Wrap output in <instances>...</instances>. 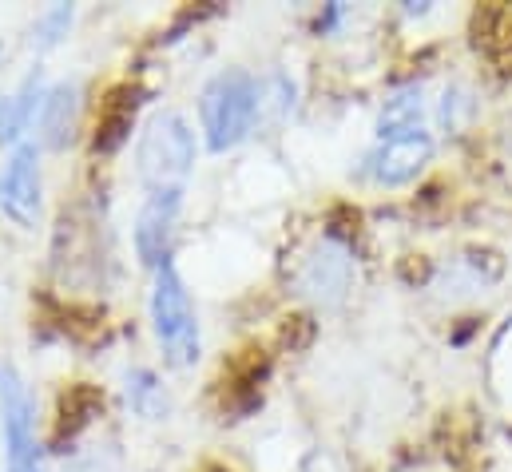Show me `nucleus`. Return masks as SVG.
Here are the masks:
<instances>
[{"mask_svg": "<svg viewBox=\"0 0 512 472\" xmlns=\"http://www.w3.org/2000/svg\"><path fill=\"white\" fill-rule=\"evenodd\" d=\"M84 84L80 80H56L48 84L44 92V104H40V116H36V147L40 151H68L80 135V123H84Z\"/></svg>", "mask_w": 512, "mask_h": 472, "instance_id": "6e6552de", "label": "nucleus"}, {"mask_svg": "<svg viewBox=\"0 0 512 472\" xmlns=\"http://www.w3.org/2000/svg\"><path fill=\"white\" fill-rule=\"evenodd\" d=\"M294 112V80L274 72L262 80V96H258V119L262 116H274V119H286Z\"/></svg>", "mask_w": 512, "mask_h": 472, "instance_id": "2eb2a0df", "label": "nucleus"}, {"mask_svg": "<svg viewBox=\"0 0 512 472\" xmlns=\"http://www.w3.org/2000/svg\"><path fill=\"white\" fill-rule=\"evenodd\" d=\"M72 472H104V469H100V461H80Z\"/></svg>", "mask_w": 512, "mask_h": 472, "instance_id": "a211bd4d", "label": "nucleus"}, {"mask_svg": "<svg viewBox=\"0 0 512 472\" xmlns=\"http://www.w3.org/2000/svg\"><path fill=\"white\" fill-rule=\"evenodd\" d=\"M72 24H76V4H48V8H40L36 20L28 24V48L40 52V56L60 48L68 40Z\"/></svg>", "mask_w": 512, "mask_h": 472, "instance_id": "f8f14e48", "label": "nucleus"}, {"mask_svg": "<svg viewBox=\"0 0 512 472\" xmlns=\"http://www.w3.org/2000/svg\"><path fill=\"white\" fill-rule=\"evenodd\" d=\"M195 159H199L195 127L179 112H155L139 127L135 175H139L147 195H155V191H187Z\"/></svg>", "mask_w": 512, "mask_h": 472, "instance_id": "f257e3e1", "label": "nucleus"}, {"mask_svg": "<svg viewBox=\"0 0 512 472\" xmlns=\"http://www.w3.org/2000/svg\"><path fill=\"white\" fill-rule=\"evenodd\" d=\"M131 123H135V96L124 92V96H112V104L104 108V116L96 123V155H112L128 143Z\"/></svg>", "mask_w": 512, "mask_h": 472, "instance_id": "ddd939ff", "label": "nucleus"}, {"mask_svg": "<svg viewBox=\"0 0 512 472\" xmlns=\"http://www.w3.org/2000/svg\"><path fill=\"white\" fill-rule=\"evenodd\" d=\"M0 215L20 231H36L44 219V163L36 139L16 143L0 163Z\"/></svg>", "mask_w": 512, "mask_h": 472, "instance_id": "423d86ee", "label": "nucleus"}, {"mask_svg": "<svg viewBox=\"0 0 512 472\" xmlns=\"http://www.w3.org/2000/svg\"><path fill=\"white\" fill-rule=\"evenodd\" d=\"M405 127H425V104H421V84H409L385 100L378 131H405Z\"/></svg>", "mask_w": 512, "mask_h": 472, "instance_id": "4468645a", "label": "nucleus"}, {"mask_svg": "<svg viewBox=\"0 0 512 472\" xmlns=\"http://www.w3.org/2000/svg\"><path fill=\"white\" fill-rule=\"evenodd\" d=\"M179 211H183V191H155L139 207L131 242H135V258L147 270H155V266H163L171 258V238H175V227H179Z\"/></svg>", "mask_w": 512, "mask_h": 472, "instance_id": "1a4fd4ad", "label": "nucleus"}, {"mask_svg": "<svg viewBox=\"0 0 512 472\" xmlns=\"http://www.w3.org/2000/svg\"><path fill=\"white\" fill-rule=\"evenodd\" d=\"M44 92H48V76L44 68H32L12 96H0V147H16L32 135L36 116H40V104H44Z\"/></svg>", "mask_w": 512, "mask_h": 472, "instance_id": "9d476101", "label": "nucleus"}, {"mask_svg": "<svg viewBox=\"0 0 512 472\" xmlns=\"http://www.w3.org/2000/svg\"><path fill=\"white\" fill-rule=\"evenodd\" d=\"M0 453L4 472H44L36 405L16 365H0Z\"/></svg>", "mask_w": 512, "mask_h": 472, "instance_id": "20e7f679", "label": "nucleus"}, {"mask_svg": "<svg viewBox=\"0 0 512 472\" xmlns=\"http://www.w3.org/2000/svg\"><path fill=\"white\" fill-rule=\"evenodd\" d=\"M258 96H262V80L243 68H227L207 80V88L199 92V127L207 151L223 155L255 131Z\"/></svg>", "mask_w": 512, "mask_h": 472, "instance_id": "7ed1b4c3", "label": "nucleus"}, {"mask_svg": "<svg viewBox=\"0 0 512 472\" xmlns=\"http://www.w3.org/2000/svg\"><path fill=\"white\" fill-rule=\"evenodd\" d=\"M0 64H4V44H0Z\"/></svg>", "mask_w": 512, "mask_h": 472, "instance_id": "6ab92c4d", "label": "nucleus"}, {"mask_svg": "<svg viewBox=\"0 0 512 472\" xmlns=\"http://www.w3.org/2000/svg\"><path fill=\"white\" fill-rule=\"evenodd\" d=\"M342 16H346V8H342V4H330V8L318 16V32H330V28H334Z\"/></svg>", "mask_w": 512, "mask_h": 472, "instance_id": "f3484780", "label": "nucleus"}, {"mask_svg": "<svg viewBox=\"0 0 512 472\" xmlns=\"http://www.w3.org/2000/svg\"><path fill=\"white\" fill-rule=\"evenodd\" d=\"M465 108H469L465 88H449V92L441 96V108H437L441 127H445V131H457V127H461V112H465Z\"/></svg>", "mask_w": 512, "mask_h": 472, "instance_id": "dca6fc26", "label": "nucleus"}, {"mask_svg": "<svg viewBox=\"0 0 512 472\" xmlns=\"http://www.w3.org/2000/svg\"><path fill=\"white\" fill-rule=\"evenodd\" d=\"M147 314H151V334L163 350V361L175 369L195 365L203 354V334H199V314L191 302V290L175 266V258H167L163 266L151 270V298H147Z\"/></svg>", "mask_w": 512, "mask_h": 472, "instance_id": "f03ea898", "label": "nucleus"}, {"mask_svg": "<svg viewBox=\"0 0 512 472\" xmlns=\"http://www.w3.org/2000/svg\"><path fill=\"white\" fill-rule=\"evenodd\" d=\"M124 397H128V409L143 421H167L171 417V393L163 385V377L155 369H131L124 377Z\"/></svg>", "mask_w": 512, "mask_h": 472, "instance_id": "9b49d317", "label": "nucleus"}, {"mask_svg": "<svg viewBox=\"0 0 512 472\" xmlns=\"http://www.w3.org/2000/svg\"><path fill=\"white\" fill-rule=\"evenodd\" d=\"M354 274H358L354 246L342 235H322L302 254L294 270V290L314 306H338L354 290Z\"/></svg>", "mask_w": 512, "mask_h": 472, "instance_id": "39448f33", "label": "nucleus"}, {"mask_svg": "<svg viewBox=\"0 0 512 472\" xmlns=\"http://www.w3.org/2000/svg\"><path fill=\"white\" fill-rule=\"evenodd\" d=\"M429 159H433V135H429V127L378 131L374 147L366 151L362 171L378 187H405V183H413L425 171Z\"/></svg>", "mask_w": 512, "mask_h": 472, "instance_id": "0eeeda50", "label": "nucleus"}]
</instances>
